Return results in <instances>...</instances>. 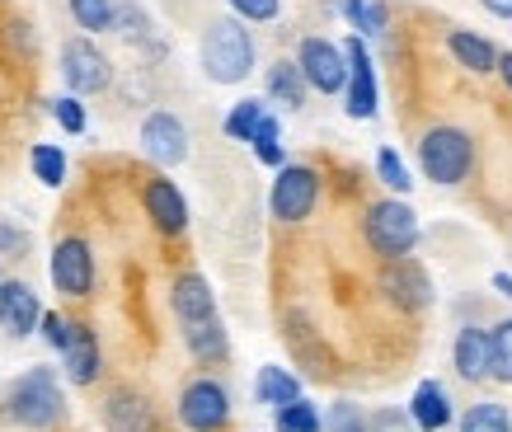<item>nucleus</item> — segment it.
Returning <instances> with one entry per match:
<instances>
[{"mask_svg":"<svg viewBox=\"0 0 512 432\" xmlns=\"http://www.w3.org/2000/svg\"><path fill=\"white\" fill-rule=\"evenodd\" d=\"M202 71L217 85H240L254 71V38L240 19H217L202 33Z\"/></svg>","mask_w":512,"mask_h":432,"instance_id":"obj_1","label":"nucleus"},{"mask_svg":"<svg viewBox=\"0 0 512 432\" xmlns=\"http://www.w3.org/2000/svg\"><path fill=\"white\" fill-rule=\"evenodd\" d=\"M62 409H66V400H62V386H57V371L52 367L24 371L15 386H10V395H5V418L33 432L52 428L62 418Z\"/></svg>","mask_w":512,"mask_h":432,"instance_id":"obj_2","label":"nucleus"},{"mask_svg":"<svg viewBox=\"0 0 512 432\" xmlns=\"http://www.w3.org/2000/svg\"><path fill=\"white\" fill-rule=\"evenodd\" d=\"M419 165L433 184H442V188L461 184L470 174V165H475V141L461 127H433L419 141Z\"/></svg>","mask_w":512,"mask_h":432,"instance_id":"obj_3","label":"nucleus"},{"mask_svg":"<svg viewBox=\"0 0 512 432\" xmlns=\"http://www.w3.org/2000/svg\"><path fill=\"white\" fill-rule=\"evenodd\" d=\"M367 245L381 254V259H409V249L419 245V216L414 207L400 198H386L376 202L372 212H367Z\"/></svg>","mask_w":512,"mask_h":432,"instance_id":"obj_4","label":"nucleus"},{"mask_svg":"<svg viewBox=\"0 0 512 432\" xmlns=\"http://www.w3.org/2000/svg\"><path fill=\"white\" fill-rule=\"evenodd\" d=\"M315 202H320V174L311 165H282L273 188H268V212L296 226V221H306L315 212Z\"/></svg>","mask_w":512,"mask_h":432,"instance_id":"obj_5","label":"nucleus"},{"mask_svg":"<svg viewBox=\"0 0 512 432\" xmlns=\"http://www.w3.org/2000/svg\"><path fill=\"white\" fill-rule=\"evenodd\" d=\"M179 423L188 432H226V423H231V395H226V386L212 381V376L188 381L184 395H179Z\"/></svg>","mask_w":512,"mask_h":432,"instance_id":"obj_6","label":"nucleus"},{"mask_svg":"<svg viewBox=\"0 0 512 432\" xmlns=\"http://www.w3.org/2000/svg\"><path fill=\"white\" fill-rule=\"evenodd\" d=\"M62 80L76 99H85V94H99L113 85V62L94 47V38H66L62 43Z\"/></svg>","mask_w":512,"mask_h":432,"instance_id":"obj_7","label":"nucleus"},{"mask_svg":"<svg viewBox=\"0 0 512 432\" xmlns=\"http://www.w3.org/2000/svg\"><path fill=\"white\" fill-rule=\"evenodd\" d=\"M343 62H348V80H343V108H348V118L367 123V118H376L381 94H376L372 52H367V43H362L357 33H348V43H343Z\"/></svg>","mask_w":512,"mask_h":432,"instance_id":"obj_8","label":"nucleus"},{"mask_svg":"<svg viewBox=\"0 0 512 432\" xmlns=\"http://www.w3.org/2000/svg\"><path fill=\"white\" fill-rule=\"evenodd\" d=\"M296 71L306 80V90H320V94H343V80H348L343 47L329 43V38H301V47H296Z\"/></svg>","mask_w":512,"mask_h":432,"instance_id":"obj_9","label":"nucleus"},{"mask_svg":"<svg viewBox=\"0 0 512 432\" xmlns=\"http://www.w3.org/2000/svg\"><path fill=\"white\" fill-rule=\"evenodd\" d=\"M141 151H146V160H156L160 170L184 165L188 160V127L174 118L170 108L146 113V123H141Z\"/></svg>","mask_w":512,"mask_h":432,"instance_id":"obj_10","label":"nucleus"},{"mask_svg":"<svg viewBox=\"0 0 512 432\" xmlns=\"http://www.w3.org/2000/svg\"><path fill=\"white\" fill-rule=\"evenodd\" d=\"M52 287L62 296H71V301L94 292V254L80 235H66L52 249Z\"/></svg>","mask_w":512,"mask_h":432,"instance_id":"obj_11","label":"nucleus"},{"mask_svg":"<svg viewBox=\"0 0 512 432\" xmlns=\"http://www.w3.org/2000/svg\"><path fill=\"white\" fill-rule=\"evenodd\" d=\"M381 292H386L390 306L423 310L433 301V278H428L414 259H386V268H381Z\"/></svg>","mask_w":512,"mask_h":432,"instance_id":"obj_12","label":"nucleus"},{"mask_svg":"<svg viewBox=\"0 0 512 432\" xmlns=\"http://www.w3.org/2000/svg\"><path fill=\"white\" fill-rule=\"evenodd\" d=\"M141 202H146V216L156 221L160 235H184L188 231V202H184V193H179V184H174V179H165V174L146 179Z\"/></svg>","mask_w":512,"mask_h":432,"instance_id":"obj_13","label":"nucleus"},{"mask_svg":"<svg viewBox=\"0 0 512 432\" xmlns=\"http://www.w3.org/2000/svg\"><path fill=\"white\" fill-rule=\"evenodd\" d=\"M62 367H66V381H71V386H94V381H99L104 362H99V339H94L90 324L71 320V334H66V343H62Z\"/></svg>","mask_w":512,"mask_h":432,"instance_id":"obj_14","label":"nucleus"},{"mask_svg":"<svg viewBox=\"0 0 512 432\" xmlns=\"http://www.w3.org/2000/svg\"><path fill=\"white\" fill-rule=\"evenodd\" d=\"M170 306L179 315V324H193V320H212L217 315V296L207 287L202 273H179L170 287Z\"/></svg>","mask_w":512,"mask_h":432,"instance_id":"obj_15","label":"nucleus"},{"mask_svg":"<svg viewBox=\"0 0 512 432\" xmlns=\"http://www.w3.org/2000/svg\"><path fill=\"white\" fill-rule=\"evenodd\" d=\"M43 320V306H38V296L24 287V282H10L5 278V301H0V329H10L15 339H29L33 329Z\"/></svg>","mask_w":512,"mask_h":432,"instance_id":"obj_16","label":"nucleus"},{"mask_svg":"<svg viewBox=\"0 0 512 432\" xmlns=\"http://www.w3.org/2000/svg\"><path fill=\"white\" fill-rule=\"evenodd\" d=\"M104 428L109 432H151L156 428V414L151 404L141 400L137 390H113L104 400Z\"/></svg>","mask_w":512,"mask_h":432,"instance_id":"obj_17","label":"nucleus"},{"mask_svg":"<svg viewBox=\"0 0 512 432\" xmlns=\"http://www.w3.org/2000/svg\"><path fill=\"white\" fill-rule=\"evenodd\" d=\"M409 418H414V428L419 432H442L451 423V395L442 381H423L414 390V400H409Z\"/></svg>","mask_w":512,"mask_h":432,"instance_id":"obj_18","label":"nucleus"},{"mask_svg":"<svg viewBox=\"0 0 512 432\" xmlns=\"http://www.w3.org/2000/svg\"><path fill=\"white\" fill-rule=\"evenodd\" d=\"M184 343H188V353L198 357L202 367H217V362L231 357V339H226V324H221L217 315H212V320L184 324Z\"/></svg>","mask_w":512,"mask_h":432,"instance_id":"obj_19","label":"nucleus"},{"mask_svg":"<svg viewBox=\"0 0 512 432\" xmlns=\"http://www.w3.org/2000/svg\"><path fill=\"white\" fill-rule=\"evenodd\" d=\"M451 357H456V371H461L466 381H489V376H494V371H489V334H484V329H461Z\"/></svg>","mask_w":512,"mask_h":432,"instance_id":"obj_20","label":"nucleus"},{"mask_svg":"<svg viewBox=\"0 0 512 432\" xmlns=\"http://www.w3.org/2000/svg\"><path fill=\"white\" fill-rule=\"evenodd\" d=\"M447 52L461 66H470L475 76L494 71V62H498V47L489 43V38H480V33H470V29H451L447 33Z\"/></svg>","mask_w":512,"mask_h":432,"instance_id":"obj_21","label":"nucleus"},{"mask_svg":"<svg viewBox=\"0 0 512 432\" xmlns=\"http://www.w3.org/2000/svg\"><path fill=\"white\" fill-rule=\"evenodd\" d=\"M268 99L282 108H301L306 104V80L296 71V62H273L268 66Z\"/></svg>","mask_w":512,"mask_h":432,"instance_id":"obj_22","label":"nucleus"},{"mask_svg":"<svg viewBox=\"0 0 512 432\" xmlns=\"http://www.w3.org/2000/svg\"><path fill=\"white\" fill-rule=\"evenodd\" d=\"M254 395H259V404H268V409H282V404L301 400V381L282 367H264L259 381H254Z\"/></svg>","mask_w":512,"mask_h":432,"instance_id":"obj_23","label":"nucleus"},{"mask_svg":"<svg viewBox=\"0 0 512 432\" xmlns=\"http://www.w3.org/2000/svg\"><path fill=\"white\" fill-rule=\"evenodd\" d=\"M249 151H254V160L268 165V170H282V165H287V151H282V123L273 118V113L259 118L254 137H249Z\"/></svg>","mask_w":512,"mask_h":432,"instance_id":"obj_24","label":"nucleus"},{"mask_svg":"<svg viewBox=\"0 0 512 432\" xmlns=\"http://www.w3.org/2000/svg\"><path fill=\"white\" fill-rule=\"evenodd\" d=\"M339 15L353 24L357 38L386 33V5H381V0H339Z\"/></svg>","mask_w":512,"mask_h":432,"instance_id":"obj_25","label":"nucleus"},{"mask_svg":"<svg viewBox=\"0 0 512 432\" xmlns=\"http://www.w3.org/2000/svg\"><path fill=\"white\" fill-rule=\"evenodd\" d=\"M29 170H33L38 184L62 188L66 184V151L62 146H52V141H38V146L29 151Z\"/></svg>","mask_w":512,"mask_h":432,"instance_id":"obj_26","label":"nucleus"},{"mask_svg":"<svg viewBox=\"0 0 512 432\" xmlns=\"http://www.w3.org/2000/svg\"><path fill=\"white\" fill-rule=\"evenodd\" d=\"M113 29L123 33L127 43H141V47H160L156 33H151V19L141 15V5L123 0V5H113Z\"/></svg>","mask_w":512,"mask_h":432,"instance_id":"obj_27","label":"nucleus"},{"mask_svg":"<svg viewBox=\"0 0 512 432\" xmlns=\"http://www.w3.org/2000/svg\"><path fill=\"white\" fill-rule=\"evenodd\" d=\"M268 108L264 99H240V104H231V113H226V123H221V132L231 141H249L254 137V127H259V118H264Z\"/></svg>","mask_w":512,"mask_h":432,"instance_id":"obj_28","label":"nucleus"},{"mask_svg":"<svg viewBox=\"0 0 512 432\" xmlns=\"http://www.w3.org/2000/svg\"><path fill=\"white\" fill-rule=\"evenodd\" d=\"M66 10H71V19H76L90 38L113 29V0H66Z\"/></svg>","mask_w":512,"mask_h":432,"instance_id":"obj_29","label":"nucleus"},{"mask_svg":"<svg viewBox=\"0 0 512 432\" xmlns=\"http://www.w3.org/2000/svg\"><path fill=\"white\" fill-rule=\"evenodd\" d=\"M273 423H278V432H320V409L311 400H292L273 409Z\"/></svg>","mask_w":512,"mask_h":432,"instance_id":"obj_30","label":"nucleus"},{"mask_svg":"<svg viewBox=\"0 0 512 432\" xmlns=\"http://www.w3.org/2000/svg\"><path fill=\"white\" fill-rule=\"evenodd\" d=\"M461 432H512V418L503 404H475L461 418Z\"/></svg>","mask_w":512,"mask_h":432,"instance_id":"obj_31","label":"nucleus"},{"mask_svg":"<svg viewBox=\"0 0 512 432\" xmlns=\"http://www.w3.org/2000/svg\"><path fill=\"white\" fill-rule=\"evenodd\" d=\"M489 371L498 381H512V320L494 324V334H489Z\"/></svg>","mask_w":512,"mask_h":432,"instance_id":"obj_32","label":"nucleus"},{"mask_svg":"<svg viewBox=\"0 0 512 432\" xmlns=\"http://www.w3.org/2000/svg\"><path fill=\"white\" fill-rule=\"evenodd\" d=\"M47 113L57 118V127H62L66 137H80V132L90 127V113H85V104H80L76 94H62V99H52V104H47Z\"/></svg>","mask_w":512,"mask_h":432,"instance_id":"obj_33","label":"nucleus"},{"mask_svg":"<svg viewBox=\"0 0 512 432\" xmlns=\"http://www.w3.org/2000/svg\"><path fill=\"white\" fill-rule=\"evenodd\" d=\"M376 174H381V184L390 188V193H409V188H414V179H409V165H404L400 155L390 151V146H381V151H376Z\"/></svg>","mask_w":512,"mask_h":432,"instance_id":"obj_34","label":"nucleus"},{"mask_svg":"<svg viewBox=\"0 0 512 432\" xmlns=\"http://www.w3.org/2000/svg\"><path fill=\"white\" fill-rule=\"evenodd\" d=\"M320 432H367V418H362V409L348 400L329 404V414L320 418Z\"/></svg>","mask_w":512,"mask_h":432,"instance_id":"obj_35","label":"nucleus"},{"mask_svg":"<svg viewBox=\"0 0 512 432\" xmlns=\"http://www.w3.org/2000/svg\"><path fill=\"white\" fill-rule=\"evenodd\" d=\"M226 5L240 24H273L282 10V0H226Z\"/></svg>","mask_w":512,"mask_h":432,"instance_id":"obj_36","label":"nucleus"},{"mask_svg":"<svg viewBox=\"0 0 512 432\" xmlns=\"http://www.w3.org/2000/svg\"><path fill=\"white\" fill-rule=\"evenodd\" d=\"M38 329H43V339L62 353V343H66V334H71V320L66 315H57V310H43V320H38Z\"/></svg>","mask_w":512,"mask_h":432,"instance_id":"obj_37","label":"nucleus"},{"mask_svg":"<svg viewBox=\"0 0 512 432\" xmlns=\"http://www.w3.org/2000/svg\"><path fill=\"white\" fill-rule=\"evenodd\" d=\"M367 432H419V428H414V418H409V414H395V409H381V414H372V423H367Z\"/></svg>","mask_w":512,"mask_h":432,"instance_id":"obj_38","label":"nucleus"},{"mask_svg":"<svg viewBox=\"0 0 512 432\" xmlns=\"http://www.w3.org/2000/svg\"><path fill=\"white\" fill-rule=\"evenodd\" d=\"M24 249H29V235L10 221H0V254H24Z\"/></svg>","mask_w":512,"mask_h":432,"instance_id":"obj_39","label":"nucleus"},{"mask_svg":"<svg viewBox=\"0 0 512 432\" xmlns=\"http://www.w3.org/2000/svg\"><path fill=\"white\" fill-rule=\"evenodd\" d=\"M484 10H489V15L494 19H512V0H480Z\"/></svg>","mask_w":512,"mask_h":432,"instance_id":"obj_40","label":"nucleus"},{"mask_svg":"<svg viewBox=\"0 0 512 432\" xmlns=\"http://www.w3.org/2000/svg\"><path fill=\"white\" fill-rule=\"evenodd\" d=\"M494 71H498V76H503V85H508V90H512V52H503V57H498V62H494Z\"/></svg>","mask_w":512,"mask_h":432,"instance_id":"obj_41","label":"nucleus"},{"mask_svg":"<svg viewBox=\"0 0 512 432\" xmlns=\"http://www.w3.org/2000/svg\"><path fill=\"white\" fill-rule=\"evenodd\" d=\"M494 287H498V292H503V296H512V273H498V278H494Z\"/></svg>","mask_w":512,"mask_h":432,"instance_id":"obj_42","label":"nucleus"},{"mask_svg":"<svg viewBox=\"0 0 512 432\" xmlns=\"http://www.w3.org/2000/svg\"><path fill=\"white\" fill-rule=\"evenodd\" d=\"M0 301H5V273H0Z\"/></svg>","mask_w":512,"mask_h":432,"instance_id":"obj_43","label":"nucleus"}]
</instances>
